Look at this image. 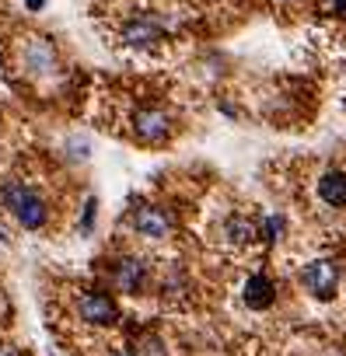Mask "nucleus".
Wrapping results in <instances>:
<instances>
[{"mask_svg": "<svg viewBox=\"0 0 346 356\" xmlns=\"http://www.w3.org/2000/svg\"><path fill=\"white\" fill-rule=\"evenodd\" d=\"M186 290H189L186 269L182 266H168L164 276H161V297L164 300H179V297H186Z\"/></svg>", "mask_w": 346, "mask_h": 356, "instance_id": "obj_12", "label": "nucleus"}, {"mask_svg": "<svg viewBox=\"0 0 346 356\" xmlns=\"http://www.w3.org/2000/svg\"><path fill=\"white\" fill-rule=\"evenodd\" d=\"M95 213H98V203H95V200H88V203H84V220H81V231H91Z\"/></svg>", "mask_w": 346, "mask_h": 356, "instance_id": "obj_15", "label": "nucleus"}, {"mask_svg": "<svg viewBox=\"0 0 346 356\" xmlns=\"http://www.w3.org/2000/svg\"><path fill=\"white\" fill-rule=\"evenodd\" d=\"M25 4H29V8H32V11H39V8H42V4H46V0H25Z\"/></svg>", "mask_w": 346, "mask_h": 356, "instance_id": "obj_18", "label": "nucleus"}, {"mask_svg": "<svg viewBox=\"0 0 346 356\" xmlns=\"http://www.w3.org/2000/svg\"><path fill=\"white\" fill-rule=\"evenodd\" d=\"M119 39L126 49H157L164 39H168V25L157 18V15H133L123 29H119Z\"/></svg>", "mask_w": 346, "mask_h": 356, "instance_id": "obj_7", "label": "nucleus"}, {"mask_svg": "<svg viewBox=\"0 0 346 356\" xmlns=\"http://www.w3.org/2000/svg\"><path fill=\"white\" fill-rule=\"evenodd\" d=\"M109 283L126 297H140L150 286V262L143 255H119L109 266Z\"/></svg>", "mask_w": 346, "mask_h": 356, "instance_id": "obj_6", "label": "nucleus"}, {"mask_svg": "<svg viewBox=\"0 0 346 356\" xmlns=\"http://www.w3.org/2000/svg\"><path fill=\"white\" fill-rule=\"evenodd\" d=\"M74 311H77V318H81L84 325H95V328H112V325H119V318H123L116 297L105 293V290H84V293H77Z\"/></svg>", "mask_w": 346, "mask_h": 356, "instance_id": "obj_8", "label": "nucleus"}, {"mask_svg": "<svg viewBox=\"0 0 346 356\" xmlns=\"http://www.w3.org/2000/svg\"><path fill=\"white\" fill-rule=\"evenodd\" d=\"M0 356H22L18 346H8V342H0Z\"/></svg>", "mask_w": 346, "mask_h": 356, "instance_id": "obj_16", "label": "nucleus"}, {"mask_svg": "<svg viewBox=\"0 0 346 356\" xmlns=\"http://www.w3.org/2000/svg\"><path fill=\"white\" fill-rule=\"evenodd\" d=\"M339 280H343V269H339L336 259H311L297 273L301 290L308 297H315V300H332L336 290H339Z\"/></svg>", "mask_w": 346, "mask_h": 356, "instance_id": "obj_5", "label": "nucleus"}, {"mask_svg": "<svg viewBox=\"0 0 346 356\" xmlns=\"http://www.w3.org/2000/svg\"><path fill=\"white\" fill-rule=\"evenodd\" d=\"M315 193L325 207L346 210V168H325L315 182Z\"/></svg>", "mask_w": 346, "mask_h": 356, "instance_id": "obj_11", "label": "nucleus"}, {"mask_svg": "<svg viewBox=\"0 0 346 356\" xmlns=\"http://www.w3.org/2000/svg\"><path fill=\"white\" fill-rule=\"evenodd\" d=\"M283 231H287V217H280V213H269V217L259 224V238H262L266 245L280 241V238H283Z\"/></svg>", "mask_w": 346, "mask_h": 356, "instance_id": "obj_14", "label": "nucleus"}, {"mask_svg": "<svg viewBox=\"0 0 346 356\" xmlns=\"http://www.w3.org/2000/svg\"><path fill=\"white\" fill-rule=\"evenodd\" d=\"M129 129H133L136 143L161 147V143L171 140V133H175V119H171V112L161 108V105H140L129 119Z\"/></svg>", "mask_w": 346, "mask_h": 356, "instance_id": "obj_2", "label": "nucleus"}, {"mask_svg": "<svg viewBox=\"0 0 346 356\" xmlns=\"http://www.w3.org/2000/svg\"><path fill=\"white\" fill-rule=\"evenodd\" d=\"M276 4H294V0H276Z\"/></svg>", "mask_w": 346, "mask_h": 356, "instance_id": "obj_21", "label": "nucleus"}, {"mask_svg": "<svg viewBox=\"0 0 346 356\" xmlns=\"http://www.w3.org/2000/svg\"><path fill=\"white\" fill-rule=\"evenodd\" d=\"M129 353H133V356H168V346H164V339H161V335L143 332V335H136V339H133Z\"/></svg>", "mask_w": 346, "mask_h": 356, "instance_id": "obj_13", "label": "nucleus"}, {"mask_svg": "<svg viewBox=\"0 0 346 356\" xmlns=\"http://www.w3.org/2000/svg\"><path fill=\"white\" fill-rule=\"evenodd\" d=\"M329 11H336V15H346V0H329Z\"/></svg>", "mask_w": 346, "mask_h": 356, "instance_id": "obj_17", "label": "nucleus"}, {"mask_svg": "<svg viewBox=\"0 0 346 356\" xmlns=\"http://www.w3.org/2000/svg\"><path fill=\"white\" fill-rule=\"evenodd\" d=\"M109 356H133L129 349H116V353H109Z\"/></svg>", "mask_w": 346, "mask_h": 356, "instance_id": "obj_19", "label": "nucleus"}, {"mask_svg": "<svg viewBox=\"0 0 346 356\" xmlns=\"http://www.w3.org/2000/svg\"><path fill=\"white\" fill-rule=\"evenodd\" d=\"M221 241H224L228 248L242 252V248H249L252 241H259V224H252L245 213H228V217L221 220Z\"/></svg>", "mask_w": 346, "mask_h": 356, "instance_id": "obj_9", "label": "nucleus"}, {"mask_svg": "<svg viewBox=\"0 0 346 356\" xmlns=\"http://www.w3.org/2000/svg\"><path fill=\"white\" fill-rule=\"evenodd\" d=\"M126 224L143 241H168L171 234H175V217H171V210H164L157 203H136L129 210Z\"/></svg>", "mask_w": 346, "mask_h": 356, "instance_id": "obj_3", "label": "nucleus"}, {"mask_svg": "<svg viewBox=\"0 0 346 356\" xmlns=\"http://www.w3.org/2000/svg\"><path fill=\"white\" fill-rule=\"evenodd\" d=\"M60 49L49 35H29L22 42V70L36 81H46V77H56L60 74Z\"/></svg>", "mask_w": 346, "mask_h": 356, "instance_id": "obj_4", "label": "nucleus"}, {"mask_svg": "<svg viewBox=\"0 0 346 356\" xmlns=\"http://www.w3.org/2000/svg\"><path fill=\"white\" fill-rule=\"evenodd\" d=\"M242 300L249 311H269L273 300H276V283L269 273H252L242 286Z\"/></svg>", "mask_w": 346, "mask_h": 356, "instance_id": "obj_10", "label": "nucleus"}, {"mask_svg": "<svg viewBox=\"0 0 346 356\" xmlns=\"http://www.w3.org/2000/svg\"><path fill=\"white\" fill-rule=\"evenodd\" d=\"M8 245V238H4V231H0V248H4Z\"/></svg>", "mask_w": 346, "mask_h": 356, "instance_id": "obj_20", "label": "nucleus"}, {"mask_svg": "<svg viewBox=\"0 0 346 356\" xmlns=\"http://www.w3.org/2000/svg\"><path fill=\"white\" fill-rule=\"evenodd\" d=\"M0 203H4V210L25 227V231H42L49 224V203L39 189L25 186V182H4V189H0Z\"/></svg>", "mask_w": 346, "mask_h": 356, "instance_id": "obj_1", "label": "nucleus"}]
</instances>
